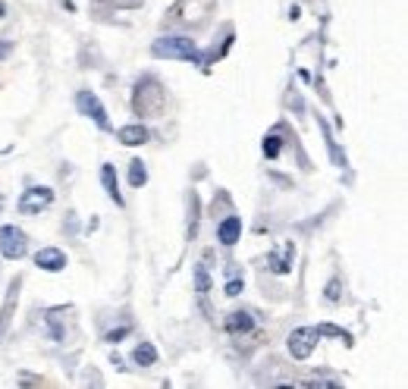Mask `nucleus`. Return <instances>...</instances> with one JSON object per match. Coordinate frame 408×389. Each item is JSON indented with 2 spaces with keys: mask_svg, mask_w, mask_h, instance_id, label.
<instances>
[{
  "mask_svg": "<svg viewBox=\"0 0 408 389\" xmlns=\"http://www.w3.org/2000/svg\"><path fill=\"white\" fill-rule=\"evenodd\" d=\"M167 104V91H163L157 75H142L132 88V110L135 116H157Z\"/></svg>",
  "mask_w": 408,
  "mask_h": 389,
  "instance_id": "1",
  "label": "nucleus"
},
{
  "mask_svg": "<svg viewBox=\"0 0 408 389\" xmlns=\"http://www.w3.org/2000/svg\"><path fill=\"white\" fill-rule=\"evenodd\" d=\"M151 56L157 60H186V63H195V66H204L201 63V50H198V41H192L188 35H163L151 44Z\"/></svg>",
  "mask_w": 408,
  "mask_h": 389,
  "instance_id": "2",
  "label": "nucleus"
},
{
  "mask_svg": "<svg viewBox=\"0 0 408 389\" xmlns=\"http://www.w3.org/2000/svg\"><path fill=\"white\" fill-rule=\"evenodd\" d=\"M75 107H79L82 116H88L94 125H98L100 132H113L110 125V116H107V107L100 104V98L94 91H88V88H82L79 94H75Z\"/></svg>",
  "mask_w": 408,
  "mask_h": 389,
  "instance_id": "3",
  "label": "nucleus"
},
{
  "mask_svg": "<svg viewBox=\"0 0 408 389\" xmlns=\"http://www.w3.org/2000/svg\"><path fill=\"white\" fill-rule=\"evenodd\" d=\"M320 342V333L317 326H299V330L289 333V355L295 358V361H308V358L314 355V349H317Z\"/></svg>",
  "mask_w": 408,
  "mask_h": 389,
  "instance_id": "4",
  "label": "nucleus"
},
{
  "mask_svg": "<svg viewBox=\"0 0 408 389\" xmlns=\"http://www.w3.org/2000/svg\"><path fill=\"white\" fill-rule=\"evenodd\" d=\"M0 254L6 261H22L29 254V236L19 226H0Z\"/></svg>",
  "mask_w": 408,
  "mask_h": 389,
  "instance_id": "5",
  "label": "nucleus"
},
{
  "mask_svg": "<svg viewBox=\"0 0 408 389\" xmlns=\"http://www.w3.org/2000/svg\"><path fill=\"white\" fill-rule=\"evenodd\" d=\"M50 204H54V188L31 185V188H25L22 198H19V213H25V217H35V213L47 211Z\"/></svg>",
  "mask_w": 408,
  "mask_h": 389,
  "instance_id": "6",
  "label": "nucleus"
},
{
  "mask_svg": "<svg viewBox=\"0 0 408 389\" xmlns=\"http://www.w3.org/2000/svg\"><path fill=\"white\" fill-rule=\"evenodd\" d=\"M223 326H226V333H229V336H248V333L257 326V314L248 311V307H236V311L226 314Z\"/></svg>",
  "mask_w": 408,
  "mask_h": 389,
  "instance_id": "7",
  "label": "nucleus"
},
{
  "mask_svg": "<svg viewBox=\"0 0 408 389\" xmlns=\"http://www.w3.org/2000/svg\"><path fill=\"white\" fill-rule=\"evenodd\" d=\"M292 261H295V242H282L280 248L267 254V267L273 270L276 276L292 273Z\"/></svg>",
  "mask_w": 408,
  "mask_h": 389,
  "instance_id": "8",
  "label": "nucleus"
},
{
  "mask_svg": "<svg viewBox=\"0 0 408 389\" xmlns=\"http://www.w3.org/2000/svg\"><path fill=\"white\" fill-rule=\"evenodd\" d=\"M239 238H242V217L229 213V217H223L217 223V242L223 245V248H232Z\"/></svg>",
  "mask_w": 408,
  "mask_h": 389,
  "instance_id": "9",
  "label": "nucleus"
},
{
  "mask_svg": "<svg viewBox=\"0 0 408 389\" xmlns=\"http://www.w3.org/2000/svg\"><path fill=\"white\" fill-rule=\"evenodd\" d=\"M35 267L44 273H60V270H66V254L60 248H41L35 254Z\"/></svg>",
  "mask_w": 408,
  "mask_h": 389,
  "instance_id": "10",
  "label": "nucleus"
},
{
  "mask_svg": "<svg viewBox=\"0 0 408 389\" xmlns=\"http://www.w3.org/2000/svg\"><path fill=\"white\" fill-rule=\"evenodd\" d=\"M151 132L144 129L142 123H129V125H119L116 129V142L126 144V148H138V144H148Z\"/></svg>",
  "mask_w": 408,
  "mask_h": 389,
  "instance_id": "11",
  "label": "nucleus"
},
{
  "mask_svg": "<svg viewBox=\"0 0 408 389\" xmlns=\"http://www.w3.org/2000/svg\"><path fill=\"white\" fill-rule=\"evenodd\" d=\"M19 286H22V280H13L10 289H6V298H3V307H0V339H3V333L10 330V320H13V311H16V301H19Z\"/></svg>",
  "mask_w": 408,
  "mask_h": 389,
  "instance_id": "12",
  "label": "nucleus"
},
{
  "mask_svg": "<svg viewBox=\"0 0 408 389\" xmlns=\"http://www.w3.org/2000/svg\"><path fill=\"white\" fill-rule=\"evenodd\" d=\"M100 185H104L107 198H110L116 207L126 204L123 194H119V179H116V167H113V163H104V167H100Z\"/></svg>",
  "mask_w": 408,
  "mask_h": 389,
  "instance_id": "13",
  "label": "nucleus"
},
{
  "mask_svg": "<svg viewBox=\"0 0 408 389\" xmlns=\"http://www.w3.org/2000/svg\"><path fill=\"white\" fill-rule=\"evenodd\" d=\"M261 151H264V157H267V160H276V157L282 154V129H280V125H276L273 132H267V135H264Z\"/></svg>",
  "mask_w": 408,
  "mask_h": 389,
  "instance_id": "14",
  "label": "nucleus"
},
{
  "mask_svg": "<svg viewBox=\"0 0 408 389\" xmlns=\"http://www.w3.org/2000/svg\"><path fill=\"white\" fill-rule=\"evenodd\" d=\"M132 361H135L138 367H154L157 364V349L151 342H138L135 349H132Z\"/></svg>",
  "mask_w": 408,
  "mask_h": 389,
  "instance_id": "15",
  "label": "nucleus"
},
{
  "mask_svg": "<svg viewBox=\"0 0 408 389\" xmlns=\"http://www.w3.org/2000/svg\"><path fill=\"white\" fill-rule=\"evenodd\" d=\"M195 292H198L201 298H207V292H211V273H207V264H198V267H195Z\"/></svg>",
  "mask_w": 408,
  "mask_h": 389,
  "instance_id": "16",
  "label": "nucleus"
},
{
  "mask_svg": "<svg viewBox=\"0 0 408 389\" xmlns=\"http://www.w3.org/2000/svg\"><path fill=\"white\" fill-rule=\"evenodd\" d=\"M144 182H148V167H144L142 160H132L129 163V185L132 188H142Z\"/></svg>",
  "mask_w": 408,
  "mask_h": 389,
  "instance_id": "17",
  "label": "nucleus"
},
{
  "mask_svg": "<svg viewBox=\"0 0 408 389\" xmlns=\"http://www.w3.org/2000/svg\"><path fill=\"white\" fill-rule=\"evenodd\" d=\"M324 301L326 305H339V301H342V280H339V276H333L324 286Z\"/></svg>",
  "mask_w": 408,
  "mask_h": 389,
  "instance_id": "18",
  "label": "nucleus"
},
{
  "mask_svg": "<svg viewBox=\"0 0 408 389\" xmlns=\"http://www.w3.org/2000/svg\"><path fill=\"white\" fill-rule=\"evenodd\" d=\"M198 236V194L192 192V198H188V238Z\"/></svg>",
  "mask_w": 408,
  "mask_h": 389,
  "instance_id": "19",
  "label": "nucleus"
},
{
  "mask_svg": "<svg viewBox=\"0 0 408 389\" xmlns=\"http://www.w3.org/2000/svg\"><path fill=\"white\" fill-rule=\"evenodd\" d=\"M317 333H320V336H333V339H342L345 345H352V333L339 330V326H333V323H320V326H317Z\"/></svg>",
  "mask_w": 408,
  "mask_h": 389,
  "instance_id": "20",
  "label": "nucleus"
},
{
  "mask_svg": "<svg viewBox=\"0 0 408 389\" xmlns=\"http://www.w3.org/2000/svg\"><path fill=\"white\" fill-rule=\"evenodd\" d=\"M132 333V323H123V326H113V330H107L104 333V342H110V345H116V342H123L126 336Z\"/></svg>",
  "mask_w": 408,
  "mask_h": 389,
  "instance_id": "21",
  "label": "nucleus"
},
{
  "mask_svg": "<svg viewBox=\"0 0 408 389\" xmlns=\"http://www.w3.org/2000/svg\"><path fill=\"white\" fill-rule=\"evenodd\" d=\"M223 292L229 295V298H236V295H242V292H245V280H242V276H236V273H229V280H226Z\"/></svg>",
  "mask_w": 408,
  "mask_h": 389,
  "instance_id": "22",
  "label": "nucleus"
},
{
  "mask_svg": "<svg viewBox=\"0 0 408 389\" xmlns=\"http://www.w3.org/2000/svg\"><path fill=\"white\" fill-rule=\"evenodd\" d=\"M13 54V41H6V38H0V60H6V56Z\"/></svg>",
  "mask_w": 408,
  "mask_h": 389,
  "instance_id": "23",
  "label": "nucleus"
},
{
  "mask_svg": "<svg viewBox=\"0 0 408 389\" xmlns=\"http://www.w3.org/2000/svg\"><path fill=\"white\" fill-rule=\"evenodd\" d=\"M22 383H25V386H35V383H41V380H38V376H29V374H25Z\"/></svg>",
  "mask_w": 408,
  "mask_h": 389,
  "instance_id": "24",
  "label": "nucleus"
},
{
  "mask_svg": "<svg viewBox=\"0 0 408 389\" xmlns=\"http://www.w3.org/2000/svg\"><path fill=\"white\" fill-rule=\"evenodd\" d=\"M6 16V3H3V0H0V19H3Z\"/></svg>",
  "mask_w": 408,
  "mask_h": 389,
  "instance_id": "25",
  "label": "nucleus"
},
{
  "mask_svg": "<svg viewBox=\"0 0 408 389\" xmlns=\"http://www.w3.org/2000/svg\"><path fill=\"white\" fill-rule=\"evenodd\" d=\"M0 211H3V194H0Z\"/></svg>",
  "mask_w": 408,
  "mask_h": 389,
  "instance_id": "26",
  "label": "nucleus"
}]
</instances>
